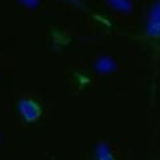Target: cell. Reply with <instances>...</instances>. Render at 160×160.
Masks as SVG:
<instances>
[{"mask_svg":"<svg viewBox=\"0 0 160 160\" xmlns=\"http://www.w3.org/2000/svg\"><path fill=\"white\" fill-rule=\"evenodd\" d=\"M18 110L22 115V118L26 122H36L37 119L41 117L42 109L41 105L37 101L31 100V99H23L18 104Z\"/></svg>","mask_w":160,"mask_h":160,"instance_id":"obj_1","label":"cell"},{"mask_svg":"<svg viewBox=\"0 0 160 160\" xmlns=\"http://www.w3.org/2000/svg\"><path fill=\"white\" fill-rule=\"evenodd\" d=\"M96 160H114L112 152L109 151L108 146L106 145H100L98 149V155H96Z\"/></svg>","mask_w":160,"mask_h":160,"instance_id":"obj_2","label":"cell"}]
</instances>
